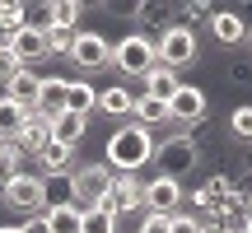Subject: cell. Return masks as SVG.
<instances>
[{"instance_id":"6da1fadb","label":"cell","mask_w":252,"mask_h":233,"mask_svg":"<svg viewBox=\"0 0 252 233\" xmlns=\"http://www.w3.org/2000/svg\"><path fill=\"white\" fill-rule=\"evenodd\" d=\"M103 163L112 173H135L145 163H154V131H145L135 121H122L108 135V145H103Z\"/></svg>"},{"instance_id":"7a4b0ae2","label":"cell","mask_w":252,"mask_h":233,"mask_svg":"<svg viewBox=\"0 0 252 233\" xmlns=\"http://www.w3.org/2000/svg\"><path fill=\"white\" fill-rule=\"evenodd\" d=\"M154 168H159V177H173V182H182L187 173H196L201 168L196 131H168L163 140H154Z\"/></svg>"},{"instance_id":"3957f363","label":"cell","mask_w":252,"mask_h":233,"mask_svg":"<svg viewBox=\"0 0 252 233\" xmlns=\"http://www.w3.org/2000/svg\"><path fill=\"white\" fill-rule=\"evenodd\" d=\"M112 177L117 173L108 168L103 159H89V163H75L70 168V205L75 210H98L112 191Z\"/></svg>"},{"instance_id":"277c9868","label":"cell","mask_w":252,"mask_h":233,"mask_svg":"<svg viewBox=\"0 0 252 233\" xmlns=\"http://www.w3.org/2000/svg\"><path fill=\"white\" fill-rule=\"evenodd\" d=\"M154 65H159L154 37H145V33H126L122 42H112V70L126 75V80H145Z\"/></svg>"},{"instance_id":"5b68a950","label":"cell","mask_w":252,"mask_h":233,"mask_svg":"<svg viewBox=\"0 0 252 233\" xmlns=\"http://www.w3.org/2000/svg\"><path fill=\"white\" fill-rule=\"evenodd\" d=\"M154 52H159V65H168V70H187L191 61H201V42L187 24H168L154 37Z\"/></svg>"},{"instance_id":"8992f818","label":"cell","mask_w":252,"mask_h":233,"mask_svg":"<svg viewBox=\"0 0 252 233\" xmlns=\"http://www.w3.org/2000/svg\"><path fill=\"white\" fill-rule=\"evenodd\" d=\"M5 201L9 210H19V215H47V187H42V177L37 173H14V177L5 182Z\"/></svg>"},{"instance_id":"52a82bcc","label":"cell","mask_w":252,"mask_h":233,"mask_svg":"<svg viewBox=\"0 0 252 233\" xmlns=\"http://www.w3.org/2000/svg\"><path fill=\"white\" fill-rule=\"evenodd\" d=\"M206 116H210V93L201 89V84H182L168 98V126H178V131H191V126H201Z\"/></svg>"},{"instance_id":"ba28073f","label":"cell","mask_w":252,"mask_h":233,"mask_svg":"<svg viewBox=\"0 0 252 233\" xmlns=\"http://www.w3.org/2000/svg\"><path fill=\"white\" fill-rule=\"evenodd\" d=\"M98 210H108V215H145V182L135 177V173H117L112 177V191H108V201H103Z\"/></svg>"},{"instance_id":"9c48e42d","label":"cell","mask_w":252,"mask_h":233,"mask_svg":"<svg viewBox=\"0 0 252 233\" xmlns=\"http://www.w3.org/2000/svg\"><path fill=\"white\" fill-rule=\"evenodd\" d=\"M65 61H75L84 75H98V70H108V65H112V42L103 33H75V47H70Z\"/></svg>"},{"instance_id":"30bf717a","label":"cell","mask_w":252,"mask_h":233,"mask_svg":"<svg viewBox=\"0 0 252 233\" xmlns=\"http://www.w3.org/2000/svg\"><path fill=\"white\" fill-rule=\"evenodd\" d=\"M182 205H187V191H182V182L159 177V173L145 182V215H168V219H173Z\"/></svg>"},{"instance_id":"8fae6325","label":"cell","mask_w":252,"mask_h":233,"mask_svg":"<svg viewBox=\"0 0 252 233\" xmlns=\"http://www.w3.org/2000/svg\"><path fill=\"white\" fill-rule=\"evenodd\" d=\"M5 47L19 56V65H24V70H33L37 61H47V56H52V52H47V33H42V24H24Z\"/></svg>"},{"instance_id":"7c38bea8","label":"cell","mask_w":252,"mask_h":233,"mask_svg":"<svg viewBox=\"0 0 252 233\" xmlns=\"http://www.w3.org/2000/svg\"><path fill=\"white\" fill-rule=\"evenodd\" d=\"M248 19L243 9H215V19H210V37H215L220 47H248Z\"/></svg>"},{"instance_id":"4fadbf2b","label":"cell","mask_w":252,"mask_h":233,"mask_svg":"<svg viewBox=\"0 0 252 233\" xmlns=\"http://www.w3.org/2000/svg\"><path fill=\"white\" fill-rule=\"evenodd\" d=\"M42 80H47V75H37V70H19L14 80H9L5 98H9V103H19L24 112H33V108H37V98H42Z\"/></svg>"},{"instance_id":"5bb4252c","label":"cell","mask_w":252,"mask_h":233,"mask_svg":"<svg viewBox=\"0 0 252 233\" xmlns=\"http://www.w3.org/2000/svg\"><path fill=\"white\" fill-rule=\"evenodd\" d=\"M135 98H140V93H131L126 84H108V89H98V112H108L112 121H131Z\"/></svg>"},{"instance_id":"9a60e30c","label":"cell","mask_w":252,"mask_h":233,"mask_svg":"<svg viewBox=\"0 0 252 233\" xmlns=\"http://www.w3.org/2000/svg\"><path fill=\"white\" fill-rule=\"evenodd\" d=\"M33 159H37V168H47L42 177H56V173H70L75 168V149H70V145H61V140H47Z\"/></svg>"},{"instance_id":"2e32d148","label":"cell","mask_w":252,"mask_h":233,"mask_svg":"<svg viewBox=\"0 0 252 233\" xmlns=\"http://www.w3.org/2000/svg\"><path fill=\"white\" fill-rule=\"evenodd\" d=\"M14 140H19V149L33 159V154L42 149L47 140H52V121H47V116H37V112H28V121L19 126V135H14Z\"/></svg>"},{"instance_id":"e0dca14e","label":"cell","mask_w":252,"mask_h":233,"mask_svg":"<svg viewBox=\"0 0 252 233\" xmlns=\"http://www.w3.org/2000/svg\"><path fill=\"white\" fill-rule=\"evenodd\" d=\"M65 112H98V89H94L89 80H65Z\"/></svg>"},{"instance_id":"ac0fdd59","label":"cell","mask_w":252,"mask_h":233,"mask_svg":"<svg viewBox=\"0 0 252 233\" xmlns=\"http://www.w3.org/2000/svg\"><path fill=\"white\" fill-rule=\"evenodd\" d=\"M84 135H89V116H80V112H61V116H52V140H61V145H80Z\"/></svg>"},{"instance_id":"d6986e66","label":"cell","mask_w":252,"mask_h":233,"mask_svg":"<svg viewBox=\"0 0 252 233\" xmlns=\"http://www.w3.org/2000/svg\"><path fill=\"white\" fill-rule=\"evenodd\" d=\"M131 121L145 126V131H159V126H168V103H163V98H150V93H140V98H135Z\"/></svg>"},{"instance_id":"ffe728a7","label":"cell","mask_w":252,"mask_h":233,"mask_svg":"<svg viewBox=\"0 0 252 233\" xmlns=\"http://www.w3.org/2000/svg\"><path fill=\"white\" fill-rule=\"evenodd\" d=\"M37 116H61L65 112V75H52V80H42V98H37V108H33Z\"/></svg>"},{"instance_id":"44dd1931","label":"cell","mask_w":252,"mask_h":233,"mask_svg":"<svg viewBox=\"0 0 252 233\" xmlns=\"http://www.w3.org/2000/svg\"><path fill=\"white\" fill-rule=\"evenodd\" d=\"M140 84H145V93H150V98H163V103H168L173 93L182 89V75H178V70H168V65H154V70L145 75Z\"/></svg>"},{"instance_id":"7402d4cb","label":"cell","mask_w":252,"mask_h":233,"mask_svg":"<svg viewBox=\"0 0 252 233\" xmlns=\"http://www.w3.org/2000/svg\"><path fill=\"white\" fill-rule=\"evenodd\" d=\"M84 14L80 0H47V28H75Z\"/></svg>"},{"instance_id":"603a6c76","label":"cell","mask_w":252,"mask_h":233,"mask_svg":"<svg viewBox=\"0 0 252 233\" xmlns=\"http://www.w3.org/2000/svg\"><path fill=\"white\" fill-rule=\"evenodd\" d=\"M24 24H28V5H19V0H0V47H5Z\"/></svg>"},{"instance_id":"cb8c5ba5","label":"cell","mask_w":252,"mask_h":233,"mask_svg":"<svg viewBox=\"0 0 252 233\" xmlns=\"http://www.w3.org/2000/svg\"><path fill=\"white\" fill-rule=\"evenodd\" d=\"M47 224H52V233H84V210L52 205V210H47Z\"/></svg>"},{"instance_id":"d4e9b609","label":"cell","mask_w":252,"mask_h":233,"mask_svg":"<svg viewBox=\"0 0 252 233\" xmlns=\"http://www.w3.org/2000/svg\"><path fill=\"white\" fill-rule=\"evenodd\" d=\"M229 140H243V145H252V103H238L234 112H229Z\"/></svg>"},{"instance_id":"484cf974","label":"cell","mask_w":252,"mask_h":233,"mask_svg":"<svg viewBox=\"0 0 252 233\" xmlns=\"http://www.w3.org/2000/svg\"><path fill=\"white\" fill-rule=\"evenodd\" d=\"M24 121H28V112L0 93V135H19V126H24Z\"/></svg>"},{"instance_id":"4316f807","label":"cell","mask_w":252,"mask_h":233,"mask_svg":"<svg viewBox=\"0 0 252 233\" xmlns=\"http://www.w3.org/2000/svg\"><path fill=\"white\" fill-rule=\"evenodd\" d=\"M42 187H47V210H52V205H70V173L42 177Z\"/></svg>"},{"instance_id":"83f0119b","label":"cell","mask_w":252,"mask_h":233,"mask_svg":"<svg viewBox=\"0 0 252 233\" xmlns=\"http://www.w3.org/2000/svg\"><path fill=\"white\" fill-rule=\"evenodd\" d=\"M42 33H47V52H52V56H70L80 28H42Z\"/></svg>"},{"instance_id":"f1b7e54d","label":"cell","mask_w":252,"mask_h":233,"mask_svg":"<svg viewBox=\"0 0 252 233\" xmlns=\"http://www.w3.org/2000/svg\"><path fill=\"white\" fill-rule=\"evenodd\" d=\"M122 219L108 215V210H84V233H117Z\"/></svg>"},{"instance_id":"f546056e","label":"cell","mask_w":252,"mask_h":233,"mask_svg":"<svg viewBox=\"0 0 252 233\" xmlns=\"http://www.w3.org/2000/svg\"><path fill=\"white\" fill-rule=\"evenodd\" d=\"M19 70H24V65H19V56L9 52V47H0V89H9V80H14Z\"/></svg>"},{"instance_id":"4dcf8cb0","label":"cell","mask_w":252,"mask_h":233,"mask_svg":"<svg viewBox=\"0 0 252 233\" xmlns=\"http://www.w3.org/2000/svg\"><path fill=\"white\" fill-rule=\"evenodd\" d=\"M168 233H201V219L191 215V210H178V215L168 219Z\"/></svg>"},{"instance_id":"1f68e13d","label":"cell","mask_w":252,"mask_h":233,"mask_svg":"<svg viewBox=\"0 0 252 233\" xmlns=\"http://www.w3.org/2000/svg\"><path fill=\"white\" fill-rule=\"evenodd\" d=\"M182 14H187V19H206V24H210V19H215V5H210V0H187Z\"/></svg>"},{"instance_id":"d6a6232c","label":"cell","mask_w":252,"mask_h":233,"mask_svg":"<svg viewBox=\"0 0 252 233\" xmlns=\"http://www.w3.org/2000/svg\"><path fill=\"white\" fill-rule=\"evenodd\" d=\"M135 233H168V215H145Z\"/></svg>"},{"instance_id":"836d02e7","label":"cell","mask_w":252,"mask_h":233,"mask_svg":"<svg viewBox=\"0 0 252 233\" xmlns=\"http://www.w3.org/2000/svg\"><path fill=\"white\" fill-rule=\"evenodd\" d=\"M19 233H52V224H47V215H33L28 224H19Z\"/></svg>"},{"instance_id":"e575fe53","label":"cell","mask_w":252,"mask_h":233,"mask_svg":"<svg viewBox=\"0 0 252 233\" xmlns=\"http://www.w3.org/2000/svg\"><path fill=\"white\" fill-rule=\"evenodd\" d=\"M0 233H19V224H0Z\"/></svg>"},{"instance_id":"d590c367","label":"cell","mask_w":252,"mask_h":233,"mask_svg":"<svg viewBox=\"0 0 252 233\" xmlns=\"http://www.w3.org/2000/svg\"><path fill=\"white\" fill-rule=\"evenodd\" d=\"M5 182H9V177H5V173H0V196H5Z\"/></svg>"},{"instance_id":"8d00e7d4","label":"cell","mask_w":252,"mask_h":233,"mask_svg":"<svg viewBox=\"0 0 252 233\" xmlns=\"http://www.w3.org/2000/svg\"><path fill=\"white\" fill-rule=\"evenodd\" d=\"M248 56H252V33H248Z\"/></svg>"},{"instance_id":"74e56055","label":"cell","mask_w":252,"mask_h":233,"mask_svg":"<svg viewBox=\"0 0 252 233\" xmlns=\"http://www.w3.org/2000/svg\"><path fill=\"white\" fill-rule=\"evenodd\" d=\"M243 233H252V219H248V229H243Z\"/></svg>"},{"instance_id":"f35d334b","label":"cell","mask_w":252,"mask_h":233,"mask_svg":"<svg viewBox=\"0 0 252 233\" xmlns=\"http://www.w3.org/2000/svg\"><path fill=\"white\" fill-rule=\"evenodd\" d=\"M248 210H252V196H248Z\"/></svg>"}]
</instances>
